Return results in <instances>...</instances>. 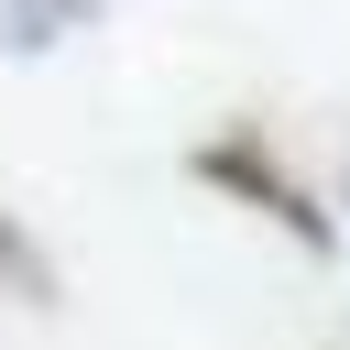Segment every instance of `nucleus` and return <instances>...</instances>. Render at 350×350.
Masks as SVG:
<instances>
[{"mask_svg": "<svg viewBox=\"0 0 350 350\" xmlns=\"http://www.w3.org/2000/svg\"><path fill=\"white\" fill-rule=\"evenodd\" d=\"M0 284H11V295H55V273H44V252L22 241V219H11V208H0Z\"/></svg>", "mask_w": 350, "mask_h": 350, "instance_id": "obj_2", "label": "nucleus"}, {"mask_svg": "<svg viewBox=\"0 0 350 350\" xmlns=\"http://www.w3.org/2000/svg\"><path fill=\"white\" fill-rule=\"evenodd\" d=\"M197 175H208L219 197H241V208H262L273 230H295L306 252H328V241H339V219H328V208H317V197L295 186V164H284V153H273L262 131H219V142L197 153Z\"/></svg>", "mask_w": 350, "mask_h": 350, "instance_id": "obj_1", "label": "nucleus"}]
</instances>
